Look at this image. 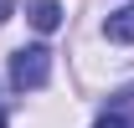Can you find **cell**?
<instances>
[{"instance_id": "obj_1", "label": "cell", "mask_w": 134, "mask_h": 128, "mask_svg": "<svg viewBox=\"0 0 134 128\" xmlns=\"http://www.w3.org/2000/svg\"><path fill=\"white\" fill-rule=\"evenodd\" d=\"M52 77V51L47 46H21L10 56V82L16 87H47Z\"/></svg>"}, {"instance_id": "obj_2", "label": "cell", "mask_w": 134, "mask_h": 128, "mask_svg": "<svg viewBox=\"0 0 134 128\" xmlns=\"http://www.w3.org/2000/svg\"><path fill=\"white\" fill-rule=\"evenodd\" d=\"M26 21L47 36V31H57V26H62V5H57V0H31V5H26Z\"/></svg>"}, {"instance_id": "obj_3", "label": "cell", "mask_w": 134, "mask_h": 128, "mask_svg": "<svg viewBox=\"0 0 134 128\" xmlns=\"http://www.w3.org/2000/svg\"><path fill=\"white\" fill-rule=\"evenodd\" d=\"M103 36L108 41H134V5H119L114 16L103 21Z\"/></svg>"}, {"instance_id": "obj_4", "label": "cell", "mask_w": 134, "mask_h": 128, "mask_svg": "<svg viewBox=\"0 0 134 128\" xmlns=\"http://www.w3.org/2000/svg\"><path fill=\"white\" fill-rule=\"evenodd\" d=\"M93 128H129V118H124V113H108V118H98Z\"/></svg>"}, {"instance_id": "obj_5", "label": "cell", "mask_w": 134, "mask_h": 128, "mask_svg": "<svg viewBox=\"0 0 134 128\" xmlns=\"http://www.w3.org/2000/svg\"><path fill=\"white\" fill-rule=\"evenodd\" d=\"M10 5H16V0H0V21H5V16H10Z\"/></svg>"}, {"instance_id": "obj_6", "label": "cell", "mask_w": 134, "mask_h": 128, "mask_svg": "<svg viewBox=\"0 0 134 128\" xmlns=\"http://www.w3.org/2000/svg\"><path fill=\"white\" fill-rule=\"evenodd\" d=\"M0 128H5V113H0Z\"/></svg>"}]
</instances>
